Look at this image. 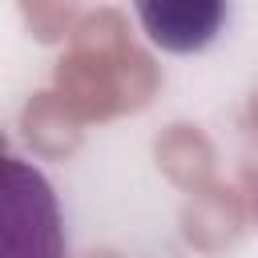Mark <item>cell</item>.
Here are the masks:
<instances>
[{"mask_svg": "<svg viewBox=\"0 0 258 258\" xmlns=\"http://www.w3.org/2000/svg\"><path fill=\"white\" fill-rule=\"evenodd\" d=\"M0 258H64L60 202L32 161L0 153Z\"/></svg>", "mask_w": 258, "mask_h": 258, "instance_id": "obj_1", "label": "cell"}, {"mask_svg": "<svg viewBox=\"0 0 258 258\" xmlns=\"http://www.w3.org/2000/svg\"><path fill=\"white\" fill-rule=\"evenodd\" d=\"M137 16L153 44H161L169 52H194L218 36L226 8L222 4H141Z\"/></svg>", "mask_w": 258, "mask_h": 258, "instance_id": "obj_2", "label": "cell"}]
</instances>
